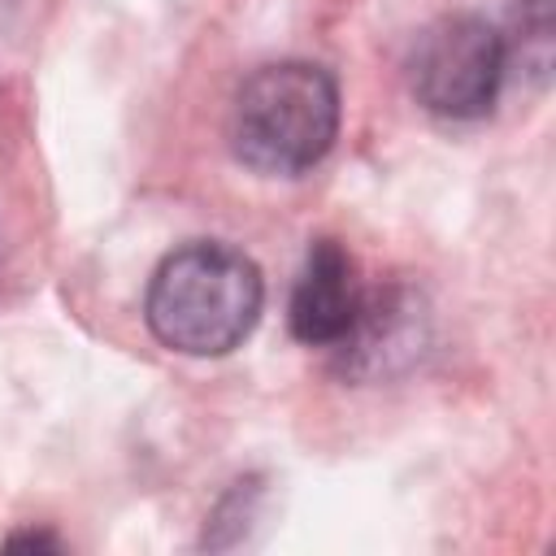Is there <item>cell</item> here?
I'll use <instances>...</instances> for the list:
<instances>
[{
	"mask_svg": "<svg viewBox=\"0 0 556 556\" xmlns=\"http://www.w3.org/2000/svg\"><path fill=\"white\" fill-rule=\"evenodd\" d=\"M265 304V282L252 256L230 243L195 239L161 261L143 313L148 330L182 356L235 352Z\"/></svg>",
	"mask_w": 556,
	"mask_h": 556,
	"instance_id": "6da1fadb",
	"label": "cell"
},
{
	"mask_svg": "<svg viewBox=\"0 0 556 556\" xmlns=\"http://www.w3.org/2000/svg\"><path fill=\"white\" fill-rule=\"evenodd\" d=\"M339 135V87L321 65H261L235 96L230 148L256 174H304Z\"/></svg>",
	"mask_w": 556,
	"mask_h": 556,
	"instance_id": "7a4b0ae2",
	"label": "cell"
},
{
	"mask_svg": "<svg viewBox=\"0 0 556 556\" xmlns=\"http://www.w3.org/2000/svg\"><path fill=\"white\" fill-rule=\"evenodd\" d=\"M504 78V39L473 13L426 26L408 56L413 96L439 117H482Z\"/></svg>",
	"mask_w": 556,
	"mask_h": 556,
	"instance_id": "3957f363",
	"label": "cell"
},
{
	"mask_svg": "<svg viewBox=\"0 0 556 556\" xmlns=\"http://www.w3.org/2000/svg\"><path fill=\"white\" fill-rule=\"evenodd\" d=\"M291 334L300 343L326 348L343 343L361 326V282H356V261L348 256L343 243L317 239L304 256V269L291 287V308H287Z\"/></svg>",
	"mask_w": 556,
	"mask_h": 556,
	"instance_id": "277c9868",
	"label": "cell"
}]
</instances>
